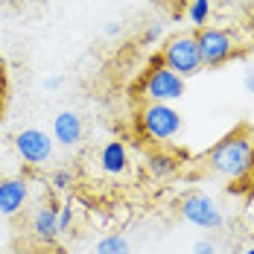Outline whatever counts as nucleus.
Instances as JSON below:
<instances>
[{"label": "nucleus", "mask_w": 254, "mask_h": 254, "mask_svg": "<svg viewBox=\"0 0 254 254\" xmlns=\"http://www.w3.org/2000/svg\"><path fill=\"white\" fill-rule=\"evenodd\" d=\"M184 126L181 111L170 102H146L140 111V128L155 143H170Z\"/></svg>", "instance_id": "f03ea898"}, {"label": "nucleus", "mask_w": 254, "mask_h": 254, "mask_svg": "<svg viewBox=\"0 0 254 254\" xmlns=\"http://www.w3.org/2000/svg\"><path fill=\"white\" fill-rule=\"evenodd\" d=\"M85 134V123L76 111H59L53 117V140L62 146H76Z\"/></svg>", "instance_id": "1a4fd4ad"}, {"label": "nucleus", "mask_w": 254, "mask_h": 254, "mask_svg": "<svg viewBox=\"0 0 254 254\" xmlns=\"http://www.w3.org/2000/svg\"><path fill=\"white\" fill-rule=\"evenodd\" d=\"M161 38H164V24H161V21H158V24H152L146 32H143V44H158Z\"/></svg>", "instance_id": "f3484780"}, {"label": "nucleus", "mask_w": 254, "mask_h": 254, "mask_svg": "<svg viewBox=\"0 0 254 254\" xmlns=\"http://www.w3.org/2000/svg\"><path fill=\"white\" fill-rule=\"evenodd\" d=\"M79 3H82V0H79Z\"/></svg>", "instance_id": "a878e982"}, {"label": "nucleus", "mask_w": 254, "mask_h": 254, "mask_svg": "<svg viewBox=\"0 0 254 254\" xmlns=\"http://www.w3.org/2000/svg\"><path fill=\"white\" fill-rule=\"evenodd\" d=\"M187 91V79H181L178 73H173L170 67L158 64V67H149V73L140 85V94L149 102H173L181 100Z\"/></svg>", "instance_id": "39448f33"}, {"label": "nucleus", "mask_w": 254, "mask_h": 254, "mask_svg": "<svg viewBox=\"0 0 254 254\" xmlns=\"http://www.w3.org/2000/svg\"><path fill=\"white\" fill-rule=\"evenodd\" d=\"M146 170H149L152 178H170V176H176L178 161H176V155H170V152H152L146 158Z\"/></svg>", "instance_id": "f8f14e48"}, {"label": "nucleus", "mask_w": 254, "mask_h": 254, "mask_svg": "<svg viewBox=\"0 0 254 254\" xmlns=\"http://www.w3.org/2000/svg\"><path fill=\"white\" fill-rule=\"evenodd\" d=\"M50 184H53V190H67L70 184H73V176H70V170H56L50 178Z\"/></svg>", "instance_id": "2eb2a0df"}, {"label": "nucleus", "mask_w": 254, "mask_h": 254, "mask_svg": "<svg viewBox=\"0 0 254 254\" xmlns=\"http://www.w3.org/2000/svg\"><path fill=\"white\" fill-rule=\"evenodd\" d=\"M181 216L190 225H196V228H210V231L219 228L225 222L222 207L213 202L207 193H187L184 202H181Z\"/></svg>", "instance_id": "423d86ee"}, {"label": "nucleus", "mask_w": 254, "mask_h": 254, "mask_svg": "<svg viewBox=\"0 0 254 254\" xmlns=\"http://www.w3.org/2000/svg\"><path fill=\"white\" fill-rule=\"evenodd\" d=\"M164 67H170L173 73H178L181 79H193L196 73H202V56H199V44L196 35H176L164 44Z\"/></svg>", "instance_id": "20e7f679"}, {"label": "nucleus", "mask_w": 254, "mask_h": 254, "mask_svg": "<svg viewBox=\"0 0 254 254\" xmlns=\"http://www.w3.org/2000/svg\"><path fill=\"white\" fill-rule=\"evenodd\" d=\"M210 12H213L210 0H190V3H187V21L196 26V29L207 26V21H210Z\"/></svg>", "instance_id": "ddd939ff"}, {"label": "nucleus", "mask_w": 254, "mask_h": 254, "mask_svg": "<svg viewBox=\"0 0 254 254\" xmlns=\"http://www.w3.org/2000/svg\"><path fill=\"white\" fill-rule=\"evenodd\" d=\"M164 3H170V6H187L190 0H164Z\"/></svg>", "instance_id": "4be33fe9"}, {"label": "nucleus", "mask_w": 254, "mask_h": 254, "mask_svg": "<svg viewBox=\"0 0 254 254\" xmlns=\"http://www.w3.org/2000/svg\"><path fill=\"white\" fill-rule=\"evenodd\" d=\"M70 225H73V207H70V202H64L59 207V234H64Z\"/></svg>", "instance_id": "dca6fc26"}, {"label": "nucleus", "mask_w": 254, "mask_h": 254, "mask_svg": "<svg viewBox=\"0 0 254 254\" xmlns=\"http://www.w3.org/2000/svg\"><path fill=\"white\" fill-rule=\"evenodd\" d=\"M102 32H105L108 38H117V35H120V24H117V21H108V24H105V29H102Z\"/></svg>", "instance_id": "412c9836"}, {"label": "nucleus", "mask_w": 254, "mask_h": 254, "mask_svg": "<svg viewBox=\"0 0 254 254\" xmlns=\"http://www.w3.org/2000/svg\"><path fill=\"white\" fill-rule=\"evenodd\" d=\"M29 254H62V252H53V249H41V252H29Z\"/></svg>", "instance_id": "5701e85b"}, {"label": "nucleus", "mask_w": 254, "mask_h": 254, "mask_svg": "<svg viewBox=\"0 0 254 254\" xmlns=\"http://www.w3.org/2000/svg\"><path fill=\"white\" fill-rule=\"evenodd\" d=\"M243 85H246L249 94H254V62L246 67V73H243Z\"/></svg>", "instance_id": "6ab92c4d"}, {"label": "nucleus", "mask_w": 254, "mask_h": 254, "mask_svg": "<svg viewBox=\"0 0 254 254\" xmlns=\"http://www.w3.org/2000/svg\"><path fill=\"white\" fill-rule=\"evenodd\" d=\"M26 199H29V184L26 178H3L0 181V216L12 219L24 210Z\"/></svg>", "instance_id": "6e6552de"}, {"label": "nucleus", "mask_w": 254, "mask_h": 254, "mask_svg": "<svg viewBox=\"0 0 254 254\" xmlns=\"http://www.w3.org/2000/svg\"><path fill=\"white\" fill-rule=\"evenodd\" d=\"M243 254H254V246H252V249H246V252H243Z\"/></svg>", "instance_id": "b1692460"}, {"label": "nucleus", "mask_w": 254, "mask_h": 254, "mask_svg": "<svg viewBox=\"0 0 254 254\" xmlns=\"http://www.w3.org/2000/svg\"><path fill=\"white\" fill-rule=\"evenodd\" d=\"M252 35H254V15H252Z\"/></svg>", "instance_id": "393cba45"}, {"label": "nucleus", "mask_w": 254, "mask_h": 254, "mask_svg": "<svg viewBox=\"0 0 254 254\" xmlns=\"http://www.w3.org/2000/svg\"><path fill=\"white\" fill-rule=\"evenodd\" d=\"M15 149L29 167H41L53 158V137L41 128H24L15 134Z\"/></svg>", "instance_id": "0eeeda50"}, {"label": "nucleus", "mask_w": 254, "mask_h": 254, "mask_svg": "<svg viewBox=\"0 0 254 254\" xmlns=\"http://www.w3.org/2000/svg\"><path fill=\"white\" fill-rule=\"evenodd\" d=\"M29 231L38 243L50 246L53 240L59 237V207L56 204H41L35 213H32V222H29Z\"/></svg>", "instance_id": "9d476101"}, {"label": "nucleus", "mask_w": 254, "mask_h": 254, "mask_svg": "<svg viewBox=\"0 0 254 254\" xmlns=\"http://www.w3.org/2000/svg\"><path fill=\"white\" fill-rule=\"evenodd\" d=\"M207 164H210V170L216 176H222V178H231V181L246 178L254 167V140L249 134H243V131L228 134V137H222L210 149Z\"/></svg>", "instance_id": "f257e3e1"}, {"label": "nucleus", "mask_w": 254, "mask_h": 254, "mask_svg": "<svg viewBox=\"0 0 254 254\" xmlns=\"http://www.w3.org/2000/svg\"><path fill=\"white\" fill-rule=\"evenodd\" d=\"M97 254H131V246L123 234H108L97 243Z\"/></svg>", "instance_id": "4468645a"}, {"label": "nucleus", "mask_w": 254, "mask_h": 254, "mask_svg": "<svg viewBox=\"0 0 254 254\" xmlns=\"http://www.w3.org/2000/svg\"><path fill=\"white\" fill-rule=\"evenodd\" d=\"M196 44H199V56H202L204 67H222L237 56V35L222 26H202L196 32Z\"/></svg>", "instance_id": "7ed1b4c3"}, {"label": "nucleus", "mask_w": 254, "mask_h": 254, "mask_svg": "<svg viewBox=\"0 0 254 254\" xmlns=\"http://www.w3.org/2000/svg\"><path fill=\"white\" fill-rule=\"evenodd\" d=\"M100 170L105 176H123L128 170V149L120 140H108L100 149Z\"/></svg>", "instance_id": "9b49d317"}, {"label": "nucleus", "mask_w": 254, "mask_h": 254, "mask_svg": "<svg viewBox=\"0 0 254 254\" xmlns=\"http://www.w3.org/2000/svg\"><path fill=\"white\" fill-rule=\"evenodd\" d=\"M193 254H216V243H210V240H196V243H193Z\"/></svg>", "instance_id": "a211bd4d"}, {"label": "nucleus", "mask_w": 254, "mask_h": 254, "mask_svg": "<svg viewBox=\"0 0 254 254\" xmlns=\"http://www.w3.org/2000/svg\"><path fill=\"white\" fill-rule=\"evenodd\" d=\"M62 82H64L62 76H47V79H44V88H47V91H59V88H62Z\"/></svg>", "instance_id": "aec40b11"}]
</instances>
